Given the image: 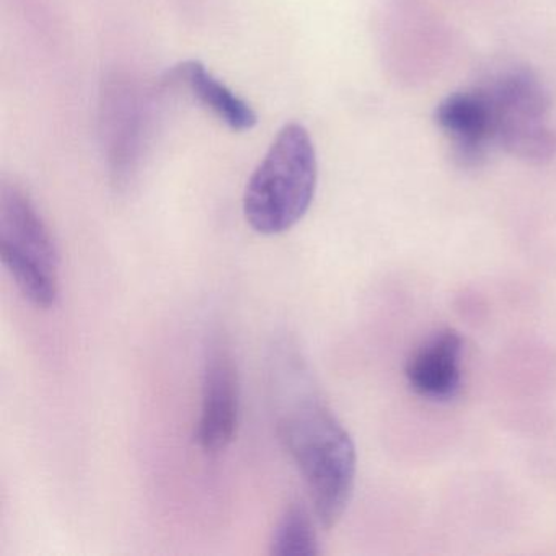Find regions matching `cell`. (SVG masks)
Wrapping results in <instances>:
<instances>
[{
  "instance_id": "cell-5",
  "label": "cell",
  "mask_w": 556,
  "mask_h": 556,
  "mask_svg": "<svg viewBox=\"0 0 556 556\" xmlns=\"http://www.w3.org/2000/svg\"><path fill=\"white\" fill-rule=\"evenodd\" d=\"M240 379L236 357L226 337L214 334L206 348L203 395L194 441L206 454L232 444L239 429Z\"/></svg>"
},
{
  "instance_id": "cell-9",
  "label": "cell",
  "mask_w": 556,
  "mask_h": 556,
  "mask_svg": "<svg viewBox=\"0 0 556 556\" xmlns=\"http://www.w3.org/2000/svg\"><path fill=\"white\" fill-rule=\"evenodd\" d=\"M165 86L184 87L204 110L232 131H250L258 122L255 110L214 77L200 61L178 64L165 77Z\"/></svg>"
},
{
  "instance_id": "cell-7",
  "label": "cell",
  "mask_w": 556,
  "mask_h": 556,
  "mask_svg": "<svg viewBox=\"0 0 556 556\" xmlns=\"http://www.w3.org/2000/svg\"><path fill=\"white\" fill-rule=\"evenodd\" d=\"M435 123L460 167H481L496 144L493 110L483 87L452 93L442 100L435 109Z\"/></svg>"
},
{
  "instance_id": "cell-3",
  "label": "cell",
  "mask_w": 556,
  "mask_h": 556,
  "mask_svg": "<svg viewBox=\"0 0 556 556\" xmlns=\"http://www.w3.org/2000/svg\"><path fill=\"white\" fill-rule=\"evenodd\" d=\"M0 260L30 304L56 305L61 258L53 233L28 193L8 181L0 187Z\"/></svg>"
},
{
  "instance_id": "cell-4",
  "label": "cell",
  "mask_w": 556,
  "mask_h": 556,
  "mask_svg": "<svg viewBox=\"0 0 556 556\" xmlns=\"http://www.w3.org/2000/svg\"><path fill=\"white\" fill-rule=\"evenodd\" d=\"M493 110L496 146L520 161L545 164L556 155L548 92L527 67L503 71L483 87Z\"/></svg>"
},
{
  "instance_id": "cell-6",
  "label": "cell",
  "mask_w": 556,
  "mask_h": 556,
  "mask_svg": "<svg viewBox=\"0 0 556 556\" xmlns=\"http://www.w3.org/2000/svg\"><path fill=\"white\" fill-rule=\"evenodd\" d=\"M128 79H113L102 96V138L116 185L128 184L148 138V105Z\"/></svg>"
},
{
  "instance_id": "cell-2",
  "label": "cell",
  "mask_w": 556,
  "mask_h": 556,
  "mask_svg": "<svg viewBox=\"0 0 556 556\" xmlns=\"http://www.w3.org/2000/svg\"><path fill=\"white\" fill-rule=\"evenodd\" d=\"M317 180V152L311 135L299 123H289L247 184V223L262 236L288 232L311 210Z\"/></svg>"
},
{
  "instance_id": "cell-1",
  "label": "cell",
  "mask_w": 556,
  "mask_h": 556,
  "mask_svg": "<svg viewBox=\"0 0 556 556\" xmlns=\"http://www.w3.org/2000/svg\"><path fill=\"white\" fill-rule=\"evenodd\" d=\"M276 429L311 493L314 516L333 529L346 513L356 481V447L350 432L312 386L304 367H282Z\"/></svg>"
},
{
  "instance_id": "cell-10",
  "label": "cell",
  "mask_w": 556,
  "mask_h": 556,
  "mask_svg": "<svg viewBox=\"0 0 556 556\" xmlns=\"http://www.w3.org/2000/svg\"><path fill=\"white\" fill-rule=\"evenodd\" d=\"M269 553L276 556L320 555V542L315 530L314 517L302 503L286 507L273 530Z\"/></svg>"
},
{
  "instance_id": "cell-8",
  "label": "cell",
  "mask_w": 556,
  "mask_h": 556,
  "mask_svg": "<svg viewBox=\"0 0 556 556\" xmlns=\"http://www.w3.org/2000/svg\"><path fill=\"white\" fill-rule=\"evenodd\" d=\"M464 341L455 330L439 331L416 351L406 367L409 386L429 400H448L462 386Z\"/></svg>"
}]
</instances>
